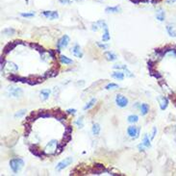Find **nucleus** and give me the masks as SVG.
I'll return each mask as SVG.
<instances>
[{
    "label": "nucleus",
    "mask_w": 176,
    "mask_h": 176,
    "mask_svg": "<svg viewBox=\"0 0 176 176\" xmlns=\"http://www.w3.org/2000/svg\"><path fill=\"white\" fill-rule=\"evenodd\" d=\"M23 166L24 162L20 158H14L10 161V167H11V169L13 170L14 173H18L23 167Z\"/></svg>",
    "instance_id": "f257e3e1"
},
{
    "label": "nucleus",
    "mask_w": 176,
    "mask_h": 176,
    "mask_svg": "<svg viewBox=\"0 0 176 176\" xmlns=\"http://www.w3.org/2000/svg\"><path fill=\"white\" fill-rule=\"evenodd\" d=\"M58 141L56 140H52L46 144L44 148L45 154H49V155H56V150H57V146H58Z\"/></svg>",
    "instance_id": "f03ea898"
},
{
    "label": "nucleus",
    "mask_w": 176,
    "mask_h": 176,
    "mask_svg": "<svg viewBox=\"0 0 176 176\" xmlns=\"http://www.w3.org/2000/svg\"><path fill=\"white\" fill-rule=\"evenodd\" d=\"M72 161H73V159H72L71 157H67V158H66L65 160L61 161L60 163H58V164H57L56 170L57 171H61V170H63L64 168H66V167H69V164L72 163Z\"/></svg>",
    "instance_id": "7ed1b4c3"
},
{
    "label": "nucleus",
    "mask_w": 176,
    "mask_h": 176,
    "mask_svg": "<svg viewBox=\"0 0 176 176\" xmlns=\"http://www.w3.org/2000/svg\"><path fill=\"white\" fill-rule=\"evenodd\" d=\"M8 93L9 95L13 97H20L23 94V90L20 88H16V87H9L8 88Z\"/></svg>",
    "instance_id": "20e7f679"
},
{
    "label": "nucleus",
    "mask_w": 176,
    "mask_h": 176,
    "mask_svg": "<svg viewBox=\"0 0 176 176\" xmlns=\"http://www.w3.org/2000/svg\"><path fill=\"white\" fill-rule=\"evenodd\" d=\"M69 43V37L67 35H65L61 38L59 41H58V43H57V47H58V52L60 51L61 48H66L67 47V45Z\"/></svg>",
    "instance_id": "39448f33"
},
{
    "label": "nucleus",
    "mask_w": 176,
    "mask_h": 176,
    "mask_svg": "<svg viewBox=\"0 0 176 176\" xmlns=\"http://www.w3.org/2000/svg\"><path fill=\"white\" fill-rule=\"evenodd\" d=\"M116 105L120 108H125L128 105V99L122 94H117L116 97Z\"/></svg>",
    "instance_id": "423d86ee"
},
{
    "label": "nucleus",
    "mask_w": 176,
    "mask_h": 176,
    "mask_svg": "<svg viewBox=\"0 0 176 176\" xmlns=\"http://www.w3.org/2000/svg\"><path fill=\"white\" fill-rule=\"evenodd\" d=\"M140 131V129L136 127V126H130V127H128V129H127V133H128L129 137H131L132 139H137V138H139Z\"/></svg>",
    "instance_id": "0eeeda50"
},
{
    "label": "nucleus",
    "mask_w": 176,
    "mask_h": 176,
    "mask_svg": "<svg viewBox=\"0 0 176 176\" xmlns=\"http://www.w3.org/2000/svg\"><path fill=\"white\" fill-rule=\"evenodd\" d=\"M30 151H31L32 154H34V155L37 156V157H39V158H43V156L45 155L44 151L39 150L36 145H31L30 146Z\"/></svg>",
    "instance_id": "6e6552de"
},
{
    "label": "nucleus",
    "mask_w": 176,
    "mask_h": 176,
    "mask_svg": "<svg viewBox=\"0 0 176 176\" xmlns=\"http://www.w3.org/2000/svg\"><path fill=\"white\" fill-rule=\"evenodd\" d=\"M158 101H159V104H160V108H161V110L164 111L167 108V105H168V100L166 96H158Z\"/></svg>",
    "instance_id": "1a4fd4ad"
},
{
    "label": "nucleus",
    "mask_w": 176,
    "mask_h": 176,
    "mask_svg": "<svg viewBox=\"0 0 176 176\" xmlns=\"http://www.w3.org/2000/svg\"><path fill=\"white\" fill-rule=\"evenodd\" d=\"M104 166L101 164H96L93 166V169L90 170V173L92 174H101L103 171H104Z\"/></svg>",
    "instance_id": "9d476101"
},
{
    "label": "nucleus",
    "mask_w": 176,
    "mask_h": 176,
    "mask_svg": "<svg viewBox=\"0 0 176 176\" xmlns=\"http://www.w3.org/2000/svg\"><path fill=\"white\" fill-rule=\"evenodd\" d=\"M42 15H44L45 18H50V19H56L59 18V14L56 11H44V12H42Z\"/></svg>",
    "instance_id": "9b49d317"
},
{
    "label": "nucleus",
    "mask_w": 176,
    "mask_h": 176,
    "mask_svg": "<svg viewBox=\"0 0 176 176\" xmlns=\"http://www.w3.org/2000/svg\"><path fill=\"white\" fill-rule=\"evenodd\" d=\"M71 52L72 54H73L75 57H77V58H82V57H83V52L81 51L80 45L77 44V43L74 44V46L71 48Z\"/></svg>",
    "instance_id": "f8f14e48"
},
{
    "label": "nucleus",
    "mask_w": 176,
    "mask_h": 176,
    "mask_svg": "<svg viewBox=\"0 0 176 176\" xmlns=\"http://www.w3.org/2000/svg\"><path fill=\"white\" fill-rule=\"evenodd\" d=\"M18 44V41H15V42H9L8 44L5 45V47L3 48V53L6 55V54L10 53L11 51L15 47V45Z\"/></svg>",
    "instance_id": "ddd939ff"
},
{
    "label": "nucleus",
    "mask_w": 176,
    "mask_h": 176,
    "mask_svg": "<svg viewBox=\"0 0 176 176\" xmlns=\"http://www.w3.org/2000/svg\"><path fill=\"white\" fill-rule=\"evenodd\" d=\"M4 69H7L11 72H15L18 70V65H15V63H13V62H8V63L5 64Z\"/></svg>",
    "instance_id": "4468645a"
},
{
    "label": "nucleus",
    "mask_w": 176,
    "mask_h": 176,
    "mask_svg": "<svg viewBox=\"0 0 176 176\" xmlns=\"http://www.w3.org/2000/svg\"><path fill=\"white\" fill-rule=\"evenodd\" d=\"M92 30L93 31H97L99 30L100 28H104L105 26H106V22H105L104 20H99L97 21V22H95V23H93V25H92Z\"/></svg>",
    "instance_id": "2eb2a0df"
},
{
    "label": "nucleus",
    "mask_w": 176,
    "mask_h": 176,
    "mask_svg": "<svg viewBox=\"0 0 176 176\" xmlns=\"http://www.w3.org/2000/svg\"><path fill=\"white\" fill-rule=\"evenodd\" d=\"M53 115V116L56 118L57 120H59V121H64V120H66V115L64 113H62V112H60V111H58V112H55L54 113H52Z\"/></svg>",
    "instance_id": "dca6fc26"
},
{
    "label": "nucleus",
    "mask_w": 176,
    "mask_h": 176,
    "mask_svg": "<svg viewBox=\"0 0 176 176\" xmlns=\"http://www.w3.org/2000/svg\"><path fill=\"white\" fill-rule=\"evenodd\" d=\"M105 57H106V59L108 61H111V62H113V61H116L117 59V57L116 55L113 52H111V51H106L104 53Z\"/></svg>",
    "instance_id": "f3484780"
},
{
    "label": "nucleus",
    "mask_w": 176,
    "mask_h": 176,
    "mask_svg": "<svg viewBox=\"0 0 176 176\" xmlns=\"http://www.w3.org/2000/svg\"><path fill=\"white\" fill-rule=\"evenodd\" d=\"M50 93H51V90H48V89H45V90H41V98H42V100H43V101L47 100V99L49 98Z\"/></svg>",
    "instance_id": "a211bd4d"
},
{
    "label": "nucleus",
    "mask_w": 176,
    "mask_h": 176,
    "mask_svg": "<svg viewBox=\"0 0 176 176\" xmlns=\"http://www.w3.org/2000/svg\"><path fill=\"white\" fill-rule=\"evenodd\" d=\"M30 47L31 48H34L35 50H37V51H39V53L41 54H42V53H44L45 52V50H44V48L42 47V45H39V44H38V43H35V42H31L30 44Z\"/></svg>",
    "instance_id": "6ab92c4d"
},
{
    "label": "nucleus",
    "mask_w": 176,
    "mask_h": 176,
    "mask_svg": "<svg viewBox=\"0 0 176 176\" xmlns=\"http://www.w3.org/2000/svg\"><path fill=\"white\" fill-rule=\"evenodd\" d=\"M58 75V70L55 69H51V70H49V71L45 72L44 75H43V78H50V77H55V76H57Z\"/></svg>",
    "instance_id": "aec40b11"
},
{
    "label": "nucleus",
    "mask_w": 176,
    "mask_h": 176,
    "mask_svg": "<svg viewBox=\"0 0 176 176\" xmlns=\"http://www.w3.org/2000/svg\"><path fill=\"white\" fill-rule=\"evenodd\" d=\"M140 113L143 116H145L146 113L149 112V105L146 104V103H143V104H140Z\"/></svg>",
    "instance_id": "412c9836"
},
{
    "label": "nucleus",
    "mask_w": 176,
    "mask_h": 176,
    "mask_svg": "<svg viewBox=\"0 0 176 176\" xmlns=\"http://www.w3.org/2000/svg\"><path fill=\"white\" fill-rule=\"evenodd\" d=\"M103 29H104V34L102 36V39H103V42H109L110 41V33H109V29H108L107 25Z\"/></svg>",
    "instance_id": "4be33fe9"
},
{
    "label": "nucleus",
    "mask_w": 176,
    "mask_h": 176,
    "mask_svg": "<svg viewBox=\"0 0 176 176\" xmlns=\"http://www.w3.org/2000/svg\"><path fill=\"white\" fill-rule=\"evenodd\" d=\"M112 77L117 80H123L124 79V73L121 71H115L112 73Z\"/></svg>",
    "instance_id": "5701e85b"
},
{
    "label": "nucleus",
    "mask_w": 176,
    "mask_h": 176,
    "mask_svg": "<svg viewBox=\"0 0 176 176\" xmlns=\"http://www.w3.org/2000/svg\"><path fill=\"white\" fill-rule=\"evenodd\" d=\"M167 31L168 35L170 37H173V38H176V30L175 28L172 26V25H167Z\"/></svg>",
    "instance_id": "b1692460"
},
{
    "label": "nucleus",
    "mask_w": 176,
    "mask_h": 176,
    "mask_svg": "<svg viewBox=\"0 0 176 176\" xmlns=\"http://www.w3.org/2000/svg\"><path fill=\"white\" fill-rule=\"evenodd\" d=\"M100 125H99L98 123H94L93 125V128H92V132H93V134L94 136H98L99 133H100Z\"/></svg>",
    "instance_id": "393cba45"
},
{
    "label": "nucleus",
    "mask_w": 176,
    "mask_h": 176,
    "mask_svg": "<svg viewBox=\"0 0 176 176\" xmlns=\"http://www.w3.org/2000/svg\"><path fill=\"white\" fill-rule=\"evenodd\" d=\"M60 61L65 65H69V64H73V61L71 59L67 58L66 56H64V55H61L60 56Z\"/></svg>",
    "instance_id": "a878e982"
},
{
    "label": "nucleus",
    "mask_w": 176,
    "mask_h": 176,
    "mask_svg": "<svg viewBox=\"0 0 176 176\" xmlns=\"http://www.w3.org/2000/svg\"><path fill=\"white\" fill-rule=\"evenodd\" d=\"M164 16H166V15H164V12L163 10H159L158 12H157V14H156V18L160 21H164Z\"/></svg>",
    "instance_id": "bb28decb"
},
{
    "label": "nucleus",
    "mask_w": 176,
    "mask_h": 176,
    "mask_svg": "<svg viewBox=\"0 0 176 176\" xmlns=\"http://www.w3.org/2000/svg\"><path fill=\"white\" fill-rule=\"evenodd\" d=\"M120 11V7H108L105 10V12L107 13V14H110V13H118Z\"/></svg>",
    "instance_id": "cd10ccee"
},
{
    "label": "nucleus",
    "mask_w": 176,
    "mask_h": 176,
    "mask_svg": "<svg viewBox=\"0 0 176 176\" xmlns=\"http://www.w3.org/2000/svg\"><path fill=\"white\" fill-rule=\"evenodd\" d=\"M96 103V99L95 98H93V99H90V101L89 102V103H87V105L84 107V110L87 111V110H89V109H90L92 107H93L94 106V104Z\"/></svg>",
    "instance_id": "c85d7f7f"
},
{
    "label": "nucleus",
    "mask_w": 176,
    "mask_h": 176,
    "mask_svg": "<svg viewBox=\"0 0 176 176\" xmlns=\"http://www.w3.org/2000/svg\"><path fill=\"white\" fill-rule=\"evenodd\" d=\"M128 122L130 123H137L139 121V116H136V115H131V116H128Z\"/></svg>",
    "instance_id": "c756f323"
},
{
    "label": "nucleus",
    "mask_w": 176,
    "mask_h": 176,
    "mask_svg": "<svg viewBox=\"0 0 176 176\" xmlns=\"http://www.w3.org/2000/svg\"><path fill=\"white\" fill-rule=\"evenodd\" d=\"M160 85H161V87L163 88V90H164V92H167V93H168V94H172V92H171V90H170L169 88L167 86V84H166V82H160Z\"/></svg>",
    "instance_id": "7c9ffc66"
},
{
    "label": "nucleus",
    "mask_w": 176,
    "mask_h": 176,
    "mask_svg": "<svg viewBox=\"0 0 176 176\" xmlns=\"http://www.w3.org/2000/svg\"><path fill=\"white\" fill-rule=\"evenodd\" d=\"M8 79H9L10 81H12V82H20L21 77H19V76L13 73V74H11L9 77H8Z\"/></svg>",
    "instance_id": "2f4dec72"
},
{
    "label": "nucleus",
    "mask_w": 176,
    "mask_h": 176,
    "mask_svg": "<svg viewBox=\"0 0 176 176\" xmlns=\"http://www.w3.org/2000/svg\"><path fill=\"white\" fill-rule=\"evenodd\" d=\"M143 144L145 147H150L151 144H150V140H149V138L147 135H144V137H143Z\"/></svg>",
    "instance_id": "473e14b6"
},
{
    "label": "nucleus",
    "mask_w": 176,
    "mask_h": 176,
    "mask_svg": "<svg viewBox=\"0 0 176 176\" xmlns=\"http://www.w3.org/2000/svg\"><path fill=\"white\" fill-rule=\"evenodd\" d=\"M149 71H150V75L153 76V77H155L156 79H161L162 78V74H160L158 71H156L155 69H151Z\"/></svg>",
    "instance_id": "72a5a7b5"
},
{
    "label": "nucleus",
    "mask_w": 176,
    "mask_h": 176,
    "mask_svg": "<svg viewBox=\"0 0 176 176\" xmlns=\"http://www.w3.org/2000/svg\"><path fill=\"white\" fill-rule=\"evenodd\" d=\"M2 33L7 35V36H10V35H14V34L15 33V30L13 29V28H7V29L2 31Z\"/></svg>",
    "instance_id": "f704fd0d"
},
{
    "label": "nucleus",
    "mask_w": 176,
    "mask_h": 176,
    "mask_svg": "<svg viewBox=\"0 0 176 176\" xmlns=\"http://www.w3.org/2000/svg\"><path fill=\"white\" fill-rule=\"evenodd\" d=\"M75 124L77 125L78 128L82 129L84 127V121H83V116H81V117H79L76 121H75Z\"/></svg>",
    "instance_id": "c9c22d12"
},
{
    "label": "nucleus",
    "mask_w": 176,
    "mask_h": 176,
    "mask_svg": "<svg viewBox=\"0 0 176 176\" xmlns=\"http://www.w3.org/2000/svg\"><path fill=\"white\" fill-rule=\"evenodd\" d=\"M117 88H118V85H117V84H115V83L108 84L107 86L105 87L106 90H115V89H117Z\"/></svg>",
    "instance_id": "e433bc0d"
},
{
    "label": "nucleus",
    "mask_w": 176,
    "mask_h": 176,
    "mask_svg": "<svg viewBox=\"0 0 176 176\" xmlns=\"http://www.w3.org/2000/svg\"><path fill=\"white\" fill-rule=\"evenodd\" d=\"M25 113H26V110H20V111H18V113H15V118H19V117H22V116H24V115H25Z\"/></svg>",
    "instance_id": "4c0bfd02"
},
{
    "label": "nucleus",
    "mask_w": 176,
    "mask_h": 176,
    "mask_svg": "<svg viewBox=\"0 0 176 176\" xmlns=\"http://www.w3.org/2000/svg\"><path fill=\"white\" fill-rule=\"evenodd\" d=\"M71 140V135H67V134H64L63 137V141H65L66 143H67L69 141H70Z\"/></svg>",
    "instance_id": "58836bf2"
},
{
    "label": "nucleus",
    "mask_w": 176,
    "mask_h": 176,
    "mask_svg": "<svg viewBox=\"0 0 176 176\" xmlns=\"http://www.w3.org/2000/svg\"><path fill=\"white\" fill-rule=\"evenodd\" d=\"M34 15H35L34 13H21V16L23 18H32Z\"/></svg>",
    "instance_id": "ea45409f"
},
{
    "label": "nucleus",
    "mask_w": 176,
    "mask_h": 176,
    "mask_svg": "<svg viewBox=\"0 0 176 176\" xmlns=\"http://www.w3.org/2000/svg\"><path fill=\"white\" fill-rule=\"evenodd\" d=\"M113 67L115 69H118V70H120V69H123V70H124V69H127V66H123V65H115V66H113Z\"/></svg>",
    "instance_id": "a19ab883"
},
{
    "label": "nucleus",
    "mask_w": 176,
    "mask_h": 176,
    "mask_svg": "<svg viewBox=\"0 0 176 176\" xmlns=\"http://www.w3.org/2000/svg\"><path fill=\"white\" fill-rule=\"evenodd\" d=\"M65 134H67V135H71L72 134V127L71 126H66Z\"/></svg>",
    "instance_id": "79ce46f5"
},
{
    "label": "nucleus",
    "mask_w": 176,
    "mask_h": 176,
    "mask_svg": "<svg viewBox=\"0 0 176 176\" xmlns=\"http://www.w3.org/2000/svg\"><path fill=\"white\" fill-rule=\"evenodd\" d=\"M96 43H97V45H98L100 48H102V49H107V48L109 47V46H108V44H104V43L102 44L101 42H97Z\"/></svg>",
    "instance_id": "37998d69"
},
{
    "label": "nucleus",
    "mask_w": 176,
    "mask_h": 176,
    "mask_svg": "<svg viewBox=\"0 0 176 176\" xmlns=\"http://www.w3.org/2000/svg\"><path fill=\"white\" fill-rule=\"evenodd\" d=\"M48 54L50 55L52 59H56V56H55V51L54 50H48Z\"/></svg>",
    "instance_id": "c03bdc74"
},
{
    "label": "nucleus",
    "mask_w": 176,
    "mask_h": 176,
    "mask_svg": "<svg viewBox=\"0 0 176 176\" xmlns=\"http://www.w3.org/2000/svg\"><path fill=\"white\" fill-rule=\"evenodd\" d=\"M138 148H139V150H140V151H144V145L143 144V143H140V144L138 145Z\"/></svg>",
    "instance_id": "a18cd8bd"
},
{
    "label": "nucleus",
    "mask_w": 176,
    "mask_h": 176,
    "mask_svg": "<svg viewBox=\"0 0 176 176\" xmlns=\"http://www.w3.org/2000/svg\"><path fill=\"white\" fill-rule=\"evenodd\" d=\"M156 133H157V128L154 127V128H153V131H152V135H151V139H154V138H155Z\"/></svg>",
    "instance_id": "49530a36"
},
{
    "label": "nucleus",
    "mask_w": 176,
    "mask_h": 176,
    "mask_svg": "<svg viewBox=\"0 0 176 176\" xmlns=\"http://www.w3.org/2000/svg\"><path fill=\"white\" fill-rule=\"evenodd\" d=\"M66 112L69 113H72V115H75V113H76V110H75V109H69Z\"/></svg>",
    "instance_id": "de8ad7c7"
},
{
    "label": "nucleus",
    "mask_w": 176,
    "mask_h": 176,
    "mask_svg": "<svg viewBox=\"0 0 176 176\" xmlns=\"http://www.w3.org/2000/svg\"><path fill=\"white\" fill-rule=\"evenodd\" d=\"M60 1V3L62 4H69L70 2V0H59Z\"/></svg>",
    "instance_id": "09e8293b"
},
{
    "label": "nucleus",
    "mask_w": 176,
    "mask_h": 176,
    "mask_svg": "<svg viewBox=\"0 0 176 176\" xmlns=\"http://www.w3.org/2000/svg\"><path fill=\"white\" fill-rule=\"evenodd\" d=\"M132 2H133V3H135V4H138V3H140V1H141V0H131Z\"/></svg>",
    "instance_id": "8fccbe9b"
},
{
    "label": "nucleus",
    "mask_w": 176,
    "mask_h": 176,
    "mask_svg": "<svg viewBox=\"0 0 176 176\" xmlns=\"http://www.w3.org/2000/svg\"><path fill=\"white\" fill-rule=\"evenodd\" d=\"M176 2V0H167V3L168 4H171V3H175Z\"/></svg>",
    "instance_id": "3c124183"
},
{
    "label": "nucleus",
    "mask_w": 176,
    "mask_h": 176,
    "mask_svg": "<svg viewBox=\"0 0 176 176\" xmlns=\"http://www.w3.org/2000/svg\"><path fill=\"white\" fill-rule=\"evenodd\" d=\"M171 99H173V101H174V104H175V106H176V98H174L172 95H171Z\"/></svg>",
    "instance_id": "603ef678"
},
{
    "label": "nucleus",
    "mask_w": 176,
    "mask_h": 176,
    "mask_svg": "<svg viewBox=\"0 0 176 176\" xmlns=\"http://www.w3.org/2000/svg\"><path fill=\"white\" fill-rule=\"evenodd\" d=\"M74 1H77V2H80V1H82V0H74Z\"/></svg>",
    "instance_id": "864d4df0"
}]
</instances>
